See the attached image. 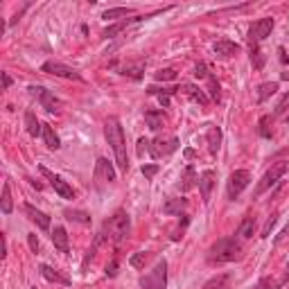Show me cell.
Instances as JSON below:
<instances>
[{
    "instance_id": "obj_37",
    "label": "cell",
    "mask_w": 289,
    "mask_h": 289,
    "mask_svg": "<svg viewBox=\"0 0 289 289\" xmlns=\"http://www.w3.org/2000/svg\"><path fill=\"white\" fill-rule=\"evenodd\" d=\"M258 131L262 138H271V129H269V115L260 118V124H258Z\"/></svg>"
},
{
    "instance_id": "obj_1",
    "label": "cell",
    "mask_w": 289,
    "mask_h": 289,
    "mask_svg": "<svg viewBox=\"0 0 289 289\" xmlns=\"http://www.w3.org/2000/svg\"><path fill=\"white\" fill-rule=\"evenodd\" d=\"M104 136L109 140L113 156H115V165L120 167V172H127L129 169V158H127V145H124V131H122V124L115 115H111L104 124Z\"/></svg>"
},
{
    "instance_id": "obj_23",
    "label": "cell",
    "mask_w": 289,
    "mask_h": 289,
    "mask_svg": "<svg viewBox=\"0 0 289 289\" xmlns=\"http://www.w3.org/2000/svg\"><path fill=\"white\" fill-rule=\"evenodd\" d=\"M43 140H45V147H48V149H59L61 147L59 136L54 133V129L50 127V124H43Z\"/></svg>"
},
{
    "instance_id": "obj_52",
    "label": "cell",
    "mask_w": 289,
    "mask_h": 289,
    "mask_svg": "<svg viewBox=\"0 0 289 289\" xmlns=\"http://www.w3.org/2000/svg\"><path fill=\"white\" fill-rule=\"evenodd\" d=\"M32 289H36V287H32Z\"/></svg>"
},
{
    "instance_id": "obj_26",
    "label": "cell",
    "mask_w": 289,
    "mask_h": 289,
    "mask_svg": "<svg viewBox=\"0 0 289 289\" xmlns=\"http://www.w3.org/2000/svg\"><path fill=\"white\" fill-rule=\"evenodd\" d=\"M228 282H230V276L228 274H219L215 276V278H210L203 285V289H228Z\"/></svg>"
},
{
    "instance_id": "obj_51",
    "label": "cell",
    "mask_w": 289,
    "mask_h": 289,
    "mask_svg": "<svg viewBox=\"0 0 289 289\" xmlns=\"http://www.w3.org/2000/svg\"><path fill=\"white\" fill-rule=\"evenodd\" d=\"M285 280H289V264H287V271H285Z\"/></svg>"
},
{
    "instance_id": "obj_6",
    "label": "cell",
    "mask_w": 289,
    "mask_h": 289,
    "mask_svg": "<svg viewBox=\"0 0 289 289\" xmlns=\"http://www.w3.org/2000/svg\"><path fill=\"white\" fill-rule=\"evenodd\" d=\"M38 169H41V174H43V177L50 181V185H52V188H54V192L61 197V199H75V190L70 188V183H68V181H64V179L59 177V174L50 172V169L45 167V165H41Z\"/></svg>"
},
{
    "instance_id": "obj_11",
    "label": "cell",
    "mask_w": 289,
    "mask_h": 289,
    "mask_svg": "<svg viewBox=\"0 0 289 289\" xmlns=\"http://www.w3.org/2000/svg\"><path fill=\"white\" fill-rule=\"evenodd\" d=\"M179 149V140L174 138H167V140H163V138H156V140H149V154L154 156V158H161V156H169L172 151H177Z\"/></svg>"
},
{
    "instance_id": "obj_41",
    "label": "cell",
    "mask_w": 289,
    "mask_h": 289,
    "mask_svg": "<svg viewBox=\"0 0 289 289\" xmlns=\"http://www.w3.org/2000/svg\"><path fill=\"white\" fill-rule=\"evenodd\" d=\"M158 169H161V167H158L156 163H151V165H143V174H145V179H154L156 174H158Z\"/></svg>"
},
{
    "instance_id": "obj_48",
    "label": "cell",
    "mask_w": 289,
    "mask_h": 289,
    "mask_svg": "<svg viewBox=\"0 0 289 289\" xmlns=\"http://www.w3.org/2000/svg\"><path fill=\"white\" fill-rule=\"evenodd\" d=\"M158 100H161V104L165 106V109L169 106V95H158Z\"/></svg>"
},
{
    "instance_id": "obj_18",
    "label": "cell",
    "mask_w": 289,
    "mask_h": 289,
    "mask_svg": "<svg viewBox=\"0 0 289 289\" xmlns=\"http://www.w3.org/2000/svg\"><path fill=\"white\" fill-rule=\"evenodd\" d=\"M179 90L183 95H188L190 100H195V102H199L201 106H206L208 104V98H206V93L199 88V86H195V84H181L179 86Z\"/></svg>"
},
{
    "instance_id": "obj_43",
    "label": "cell",
    "mask_w": 289,
    "mask_h": 289,
    "mask_svg": "<svg viewBox=\"0 0 289 289\" xmlns=\"http://www.w3.org/2000/svg\"><path fill=\"white\" fill-rule=\"evenodd\" d=\"M147 149H149V140H147V138H140V140H138V156H143Z\"/></svg>"
},
{
    "instance_id": "obj_30",
    "label": "cell",
    "mask_w": 289,
    "mask_h": 289,
    "mask_svg": "<svg viewBox=\"0 0 289 289\" xmlns=\"http://www.w3.org/2000/svg\"><path fill=\"white\" fill-rule=\"evenodd\" d=\"M264 61H267V56H264V52L258 48V45H251V64L256 70H262L264 68Z\"/></svg>"
},
{
    "instance_id": "obj_19",
    "label": "cell",
    "mask_w": 289,
    "mask_h": 289,
    "mask_svg": "<svg viewBox=\"0 0 289 289\" xmlns=\"http://www.w3.org/2000/svg\"><path fill=\"white\" fill-rule=\"evenodd\" d=\"M50 237H52L54 248H59L61 253H68V251H70V246H68V233H66L64 226H54V230L50 233Z\"/></svg>"
},
{
    "instance_id": "obj_9",
    "label": "cell",
    "mask_w": 289,
    "mask_h": 289,
    "mask_svg": "<svg viewBox=\"0 0 289 289\" xmlns=\"http://www.w3.org/2000/svg\"><path fill=\"white\" fill-rule=\"evenodd\" d=\"M41 72H48V75L54 77H64V79H75V82H82V75L75 70V68L61 64V61H45L41 66Z\"/></svg>"
},
{
    "instance_id": "obj_39",
    "label": "cell",
    "mask_w": 289,
    "mask_h": 289,
    "mask_svg": "<svg viewBox=\"0 0 289 289\" xmlns=\"http://www.w3.org/2000/svg\"><path fill=\"white\" fill-rule=\"evenodd\" d=\"M185 226H188V217H185V215H183V219H181V224H179L177 228L172 230V240H181V235H183Z\"/></svg>"
},
{
    "instance_id": "obj_42",
    "label": "cell",
    "mask_w": 289,
    "mask_h": 289,
    "mask_svg": "<svg viewBox=\"0 0 289 289\" xmlns=\"http://www.w3.org/2000/svg\"><path fill=\"white\" fill-rule=\"evenodd\" d=\"M287 109H289V93L282 95V100L278 102V106H276V113H278V115H282V113H285Z\"/></svg>"
},
{
    "instance_id": "obj_25",
    "label": "cell",
    "mask_w": 289,
    "mask_h": 289,
    "mask_svg": "<svg viewBox=\"0 0 289 289\" xmlns=\"http://www.w3.org/2000/svg\"><path fill=\"white\" fill-rule=\"evenodd\" d=\"M253 233H256V217H244V222L240 224L237 235H240L242 240H248V237H253Z\"/></svg>"
},
{
    "instance_id": "obj_7",
    "label": "cell",
    "mask_w": 289,
    "mask_h": 289,
    "mask_svg": "<svg viewBox=\"0 0 289 289\" xmlns=\"http://www.w3.org/2000/svg\"><path fill=\"white\" fill-rule=\"evenodd\" d=\"M285 172H287V163H276V165L271 167V169H267V172H264V177L260 179L258 188H256V197H260L262 192H267V190L271 188V185L278 183Z\"/></svg>"
},
{
    "instance_id": "obj_27",
    "label": "cell",
    "mask_w": 289,
    "mask_h": 289,
    "mask_svg": "<svg viewBox=\"0 0 289 289\" xmlns=\"http://www.w3.org/2000/svg\"><path fill=\"white\" fill-rule=\"evenodd\" d=\"M278 90V84L276 82H264V84H260V88H258V102H267L271 95Z\"/></svg>"
},
{
    "instance_id": "obj_10",
    "label": "cell",
    "mask_w": 289,
    "mask_h": 289,
    "mask_svg": "<svg viewBox=\"0 0 289 289\" xmlns=\"http://www.w3.org/2000/svg\"><path fill=\"white\" fill-rule=\"evenodd\" d=\"M271 30H274V18H260L251 25V30H248V41L251 45H258L262 38H267Z\"/></svg>"
},
{
    "instance_id": "obj_36",
    "label": "cell",
    "mask_w": 289,
    "mask_h": 289,
    "mask_svg": "<svg viewBox=\"0 0 289 289\" xmlns=\"http://www.w3.org/2000/svg\"><path fill=\"white\" fill-rule=\"evenodd\" d=\"M208 90H210L213 100L219 102V95H222V93H219V82H217V77H215V75L208 77Z\"/></svg>"
},
{
    "instance_id": "obj_15",
    "label": "cell",
    "mask_w": 289,
    "mask_h": 289,
    "mask_svg": "<svg viewBox=\"0 0 289 289\" xmlns=\"http://www.w3.org/2000/svg\"><path fill=\"white\" fill-rule=\"evenodd\" d=\"M38 271H41V276L48 282H56V285H70V278H68V276H64L61 274V271H56V269H52V267H48V264H41V267H38Z\"/></svg>"
},
{
    "instance_id": "obj_13",
    "label": "cell",
    "mask_w": 289,
    "mask_h": 289,
    "mask_svg": "<svg viewBox=\"0 0 289 289\" xmlns=\"http://www.w3.org/2000/svg\"><path fill=\"white\" fill-rule=\"evenodd\" d=\"M215 172L213 169H206V172L199 174V190H201V199L203 203L210 201V195H213V188H215Z\"/></svg>"
},
{
    "instance_id": "obj_24",
    "label": "cell",
    "mask_w": 289,
    "mask_h": 289,
    "mask_svg": "<svg viewBox=\"0 0 289 289\" xmlns=\"http://www.w3.org/2000/svg\"><path fill=\"white\" fill-rule=\"evenodd\" d=\"M131 14H133L131 7H113V9H106L104 14H102V18L118 21V18H127V16H131Z\"/></svg>"
},
{
    "instance_id": "obj_16",
    "label": "cell",
    "mask_w": 289,
    "mask_h": 289,
    "mask_svg": "<svg viewBox=\"0 0 289 289\" xmlns=\"http://www.w3.org/2000/svg\"><path fill=\"white\" fill-rule=\"evenodd\" d=\"M213 50L219 59H230V56H235L237 52H240V45L233 43V41H217Z\"/></svg>"
},
{
    "instance_id": "obj_50",
    "label": "cell",
    "mask_w": 289,
    "mask_h": 289,
    "mask_svg": "<svg viewBox=\"0 0 289 289\" xmlns=\"http://www.w3.org/2000/svg\"><path fill=\"white\" fill-rule=\"evenodd\" d=\"M278 52H280V61H282V64H287V61H289V59H287V54H285V50H282V48H280V50H278Z\"/></svg>"
},
{
    "instance_id": "obj_47",
    "label": "cell",
    "mask_w": 289,
    "mask_h": 289,
    "mask_svg": "<svg viewBox=\"0 0 289 289\" xmlns=\"http://www.w3.org/2000/svg\"><path fill=\"white\" fill-rule=\"evenodd\" d=\"M256 289H274V285H271V282H269V280H260Z\"/></svg>"
},
{
    "instance_id": "obj_33",
    "label": "cell",
    "mask_w": 289,
    "mask_h": 289,
    "mask_svg": "<svg viewBox=\"0 0 289 289\" xmlns=\"http://www.w3.org/2000/svg\"><path fill=\"white\" fill-rule=\"evenodd\" d=\"M127 25H129V21H122V23H118V25H113V27H106V30L102 32V36H104V38H113L115 34H120Z\"/></svg>"
},
{
    "instance_id": "obj_31",
    "label": "cell",
    "mask_w": 289,
    "mask_h": 289,
    "mask_svg": "<svg viewBox=\"0 0 289 289\" xmlns=\"http://www.w3.org/2000/svg\"><path fill=\"white\" fill-rule=\"evenodd\" d=\"M66 219L70 222H77V224H90V215L84 213V210H64Z\"/></svg>"
},
{
    "instance_id": "obj_8",
    "label": "cell",
    "mask_w": 289,
    "mask_h": 289,
    "mask_svg": "<svg viewBox=\"0 0 289 289\" xmlns=\"http://www.w3.org/2000/svg\"><path fill=\"white\" fill-rule=\"evenodd\" d=\"M27 90H30L32 98H36L38 102H41V106H43V109L48 111V113H59L61 102L54 98V93H50V90L43 88V86H30Z\"/></svg>"
},
{
    "instance_id": "obj_3",
    "label": "cell",
    "mask_w": 289,
    "mask_h": 289,
    "mask_svg": "<svg viewBox=\"0 0 289 289\" xmlns=\"http://www.w3.org/2000/svg\"><path fill=\"white\" fill-rule=\"evenodd\" d=\"M129 228H131V222H129V215L124 210H118L113 217H109L102 226V235L109 237L111 242H122L124 237L129 235Z\"/></svg>"
},
{
    "instance_id": "obj_17",
    "label": "cell",
    "mask_w": 289,
    "mask_h": 289,
    "mask_svg": "<svg viewBox=\"0 0 289 289\" xmlns=\"http://www.w3.org/2000/svg\"><path fill=\"white\" fill-rule=\"evenodd\" d=\"M206 143H208V151H210L213 156H217L219 147H222V131H219V127H208L206 131Z\"/></svg>"
},
{
    "instance_id": "obj_20",
    "label": "cell",
    "mask_w": 289,
    "mask_h": 289,
    "mask_svg": "<svg viewBox=\"0 0 289 289\" xmlns=\"http://www.w3.org/2000/svg\"><path fill=\"white\" fill-rule=\"evenodd\" d=\"M199 183V177H197V172H195V167L192 165H188L183 169V177H181V181H179V188L183 190V192H188V190H192L195 185Z\"/></svg>"
},
{
    "instance_id": "obj_29",
    "label": "cell",
    "mask_w": 289,
    "mask_h": 289,
    "mask_svg": "<svg viewBox=\"0 0 289 289\" xmlns=\"http://www.w3.org/2000/svg\"><path fill=\"white\" fill-rule=\"evenodd\" d=\"M0 208H3L5 215H11L14 210V203H11V190H9V183L3 185V199H0Z\"/></svg>"
},
{
    "instance_id": "obj_22",
    "label": "cell",
    "mask_w": 289,
    "mask_h": 289,
    "mask_svg": "<svg viewBox=\"0 0 289 289\" xmlns=\"http://www.w3.org/2000/svg\"><path fill=\"white\" fill-rule=\"evenodd\" d=\"M25 127H27V133H30L32 138H36L38 133H43V124L36 120L34 111H27V113H25Z\"/></svg>"
},
{
    "instance_id": "obj_35",
    "label": "cell",
    "mask_w": 289,
    "mask_h": 289,
    "mask_svg": "<svg viewBox=\"0 0 289 289\" xmlns=\"http://www.w3.org/2000/svg\"><path fill=\"white\" fill-rule=\"evenodd\" d=\"M147 258H149V253L140 251V253H136V256H131L129 264H131V267H136V269H143V267H145V262H147Z\"/></svg>"
},
{
    "instance_id": "obj_4",
    "label": "cell",
    "mask_w": 289,
    "mask_h": 289,
    "mask_svg": "<svg viewBox=\"0 0 289 289\" xmlns=\"http://www.w3.org/2000/svg\"><path fill=\"white\" fill-rule=\"evenodd\" d=\"M140 287L143 289H165L167 287V262L158 260L156 267L140 276Z\"/></svg>"
},
{
    "instance_id": "obj_34",
    "label": "cell",
    "mask_w": 289,
    "mask_h": 289,
    "mask_svg": "<svg viewBox=\"0 0 289 289\" xmlns=\"http://www.w3.org/2000/svg\"><path fill=\"white\" fill-rule=\"evenodd\" d=\"M154 77H156V82H174V79H177V70L165 68V70H158Z\"/></svg>"
},
{
    "instance_id": "obj_49",
    "label": "cell",
    "mask_w": 289,
    "mask_h": 289,
    "mask_svg": "<svg viewBox=\"0 0 289 289\" xmlns=\"http://www.w3.org/2000/svg\"><path fill=\"white\" fill-rule=\"evenodd\" d=\"M5 256H7V237L3 235V258H5Z\"/></svg>"
},
{
    "instance_id": "obj_5",
    "label": "cell",
    "mask_w": 289,
    "mask_h": 289,
    "mask_svg": "<svg viewBox=\"0 0 289 289\" xmlns=\"http://www.w3.org/2000/svg\"><path fill=\"white\" fill-rule=\"evenodd\" d=\"M248 183H251V174H248L246 169H235V172L228 177V185H226L228 199H237V197L246 190Z\"/></svg>"
},
{
    "instance_id": "obj_12",
    "label": "cell",
    "mask_w": 289,
    "mask_h": 289,
    "mask_svg": "<svg viewBox=\"0 0 289 289\" xmlns=\"http://www.w3.org/2000/svg\"><path fill=\"white\" fill-rule=\"evenodd\" d=\"M95 181H98L100 188L104 183H113L115 181V169H113L111 161H106L104 156H100L98 163H95Z\"/></svg>"
},
{
    "instance_id": "obj_14",
    "label": "cell",
    "mask_w": 289,
    "mask_h": 289,
    "mask_svg": "<svg viewBox=\"0 0 289 289\" xmlns=\"http://www.w3.org/2000/svg\"><path fill=\"white\" fill-rule=\"evenodd\" d=\"M25 215H27V217H30L32 222L36 224L41 230H48V228H50V217H48L45 213L38 210V208H34L32 203H25Z\"/></svg>"
},
{
    "instance_id": "obj_32",
    "label": "cell",
    "mask_w": 289,
    "mask_h": 289,
    "mask_svg": "<svg viewBox=\"0 0 289 289\" xmlns=\"http://www.w3.org/2000/svg\"><path fill=\"white\" fill-rule=\"evenodd\" d=\"M143 70H145V64H127L122 68V75L140 79V77H143Z\"/></svg>"
},
{
    "instance_id": "obj_46",
    "label": "cell",
    "mask_w": 289,
    "mask_h": 289,
    "mask_svg": "<svg viewBox=\"0 0 289 289\" xmlns=\"http://www.w3.org/2000/svg\"><path fill=\"white\" fill-rule=\"evenodd\" d=\"M9 86H11V77L7 75V72H3V88H5V90H7Z\"/></svg>"
},
{
    "instance_id": "obj_2",
    "label": "cell",
    "mask_w": 289,
    "mask_h": 289,
    "mask_svg": "<svg viewBox=\"0 0 289 289\" xmlns=\"http://www.w3.org/2000/svg\"><path fill=\"white\" fill-rule=\"evenodd\" d=\"M242 258V244L235 237H222L210 246L208 251V260L213 264H224V262H235Z\"/></svg>"
},
{
    "instance_id": "obj_38",
    "label": "cell",
    "mask_w": 289,
    "mask_h": 289,
    "mask_svg": "<svg viewBox=\"0 0 289 289\" xmlns=\"http://www.w3.org/2000/svg\"><path fill=\"white\" fill-rule=\"evenodd\" d=\"M276 222H278V215H271V217L267 219V224H264V228H262V233H260V237H269V233H271V228L276 226Z\"/></svg>"
},
{
    "instance_id": "obj_45",
    "label": "cell",
    "mask_w": 289,
    "mask_h": 289,
    "mask_svg": "<svg viewBox=\"0 0 289 289\" xmlns=\"http://www.w3.org/2000/svg\"><path fill=\"white\" fill-rule=\"evenodd\" d=\"M115 274H118V260H113L111 264H106V276H109V278H113Z\"/></svg>"
},
{
    "instance_id": "obj_40",
    "label": "cell",
    "mask_w": 289,
    "mask_h": 289,
    "mask_svg": "<svg viewBox=\"0 0 289 289\" xmlns=\"http://www.w3.org/2000/svg\"><path fill=\"white\" fill-rule=\"evenodd\" d=\"M195 77H197V79H208V77H210V72H208V66H206V64H197Z\"/></svg>"
},
{
    "instance_id": "obj_28",
    "label": "cell",
    "mask_w": 289,
    "mask_h": 289,
    "mask_svg": "<svg viewBox=\"0 0 289 289\" xmlns=\"http://www.w3.org/2000/svg\"><path fill=\"white\" fill-rule=\"evenodd\" d=\"M145 120L151 131H158L163 127V111H145Z\"/></svg>"
},
{
    "instance_id": "obj_21",
    "label": "cell",
    "mask_w": 289,
    "mask_h": 289,
    "mask_svg": "<svg viewBox=\"0 0 289 289\" xmlns=\"http://www.w3.org/2000/svg\"><path fill=\"white\" fill-rule=\"evenodd\" d=\"M185 206H188V199H167L165 203H163V213L165 215H181L185 210Z\"/></svg>"
},
{
    "instance_id": "obj_44",
    "label": "cell",
    "mask_w": 289,
    "mask_h": 289,
    "mask_svg": "<svg viewBox=\"0 0 289 289\" xmlns=\"http://www.w3.org/2000/svg\"><path fill=\"white\" fill-rule=\"evenodd\" d=\"M27 242H30V248H32V251L36 253V251H38V237L34 235V233H30V235H27Z\"/></svg>"
}]
</instances>
